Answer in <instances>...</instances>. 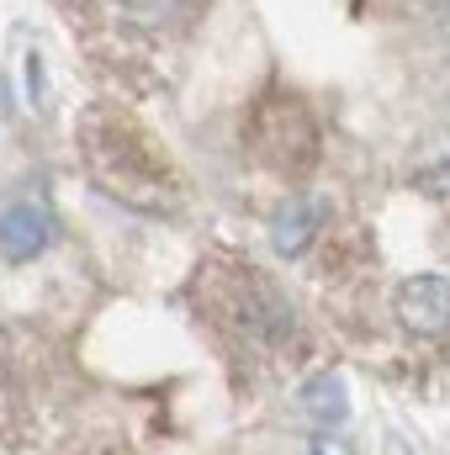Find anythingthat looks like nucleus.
<instances>
[{
  "instance_id": "obj_5",
  "label": "nucleus",
  "mask_w": 450,
  "mask_h": 455,
  "mask_svg": "<svg viewBox=\"0 0 450 455\" xmlns=\"http://www.w3.org/2000/svg\"><path fill=\"white\" fill-rule=\"evenodd\" d=\"M133 11H138V16H165L170 0H133Z\"/></svg>"
},
{
  "instance_id": "obj_2",
  "label": "nucleus",
  "mask_w": 450,
  "mask_h": 455,
  "mask_svg": "<svg viewBox=\"0 0 450 455\" xmlns=\"http://www.w3.org/2000/svg\"><path fill=\"white\" fill-rule=\"evenodd\" d=\"M48 238H53V218L43 212V207H11L5 218H0V254L5 259H32V254H43L48 249Z\"/></svg>"
},
{
  "instance_id": "obj_1",
  "label": "nucleus",
  "mask_w": 450,
  "mask_h": 455,
  "mask_svg": "<svg viewBox=\"0 0 450 455\" xmlns=\"http://www.w3.org/2000/svg\"><path fill=\"white\" fill-rule=\"evenodd\" d=\"M398 318L424 334V339H440L450 334V281L440 275H414L398 286Z\"/></svg>"
},
{
  "instance_id": "obj_3",
  "label": "nucleus",
  "mask_w": 450,
  "mask_h": 455,
  "mask_svg": "<svg viewBox=\"0 0 450 455\" xmlns=\"http://www.w3.org/2000/svg\"><path fill=\"white\" fill-rule=\"evenodd\" d=\"M324 212H329V207H324V202H313V196H308V202H292V207L276 218V228H270L276 254H286V259H292V254H302V249L313 243L318 223H324Z\"/></svg>"
},
{
  "instance_id": "obj_4",
  "label": "nucleus",
  "mask_w": 450,
  "mask_h": 455,
  "mask_svg": "<svg viewBox=\"0 0 450 455\" xmlns=\"http://www.w3.org/2000/svg\"><path fill=\"white\" fill-rule=\"evenodd\" d=\"M297 403H302V413H308L313 424H339V419H344V408H350V403H344V381H339V376H313V381L302 387V397H297Z\"/></svg>"
}]
</instances>
